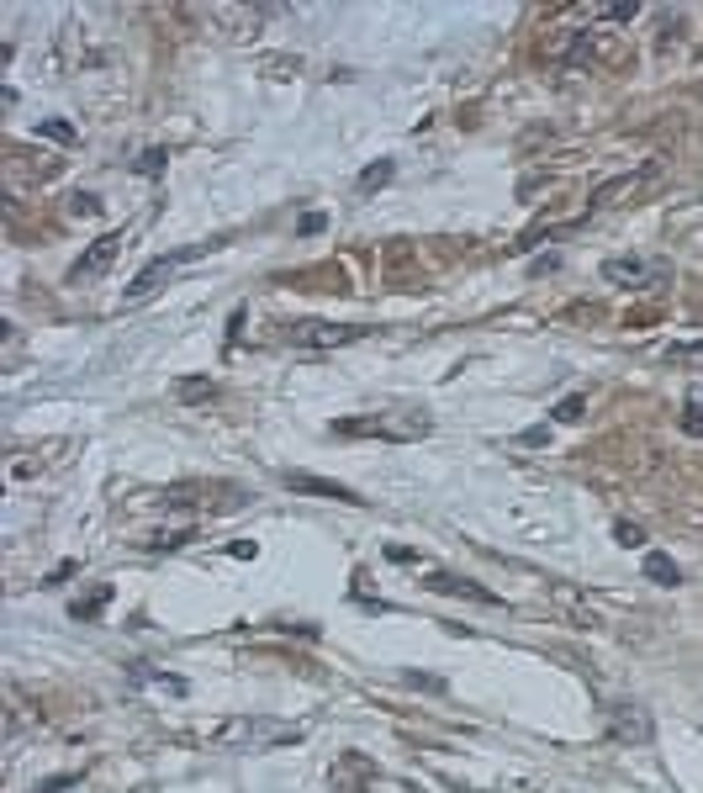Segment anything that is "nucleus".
Listing matches in <instances>:
<instances>
[{"label": "nucleus", "instance_id": "10", "mask_svg": "<svg viewBox=\"0 0 703 793\" xmlns=\"http://www.w3.org/2000/svg\"><path fill=\"white\" fill-rule=\"evenodd\" d=\"M640 571H645V582H656V587H677L682 582V571H677V561L666 556V550H645Z\"/></svg>", "mask_w": 703, "mask_h": 793}, {"label": "nucleus", "instance_id": "6", "mask_svg": "<svg viewBox=\"0 0 703 793\" xmlns=\"http://www.w3.org/2000/svg\"><path fill=\"white\" fill-rule=\"evenodd\" d=\"M608 735L624 741V746H645L656 735V725H651V714H645L640 704H619V709H608Z\"/></svg>", "mask_w": 703, "mask_h": 793}, {"label": "nucleus", "instance_id": "3", "mask_svg": "<svg viewBox=\"0 0 703 793\" xmlns=\"http://www.w3.org/2000/svg\"><path fill=\"white\" fill-rule=\"evenodd\" d=\"M365 334H370L365 323H318V318H302L286 328V339L302 349H344V344H360Z\"/></svg>", "mask_w": 703, "mask_h": 793}, {"label": "nucleus", "instance_id": "9", "mask_svg": "<svg viewBox=\"0 0 703 793\" xmlns=\"http://www.w3.org/2000/svg\"><path fill=\"white\" fill-rule=\"evenodd\" d=\"M170 397L185 402V408H196V402H212L217 397V381L212 376H180V381H170Z\"/></svg>", "mask_w": 703, "mask_h": 793}, {"label": "nucleus", "instance_id": "11", "mask_svg": "<svg viewBox=\"0 0 703 793\" xmlns=\"http://www.w3.org/2000/svg\"><path fill=\"white\" fill-rule=\"evenodd\" d=\"M661 355H666V365H682V371H703V339H693V344H666Z\"/></svg>", "mask_w": 703, "mask_h": 793}, {"label": "nucleus", "instance_id": "12", "mask_svg": "<svg viewBox=\"0 0 703 793\" xmlns=\"http://www.w3.org/2000/svg\"><path fill=\"white\" fill-rule=\"evenodd\" d=\"M392 175H397V164H392V159H376V164H370V170H360L355 191H360V196H370V191H381V186H386V180H392Z\"/></svg>", "mask_w": 703, "mask_h": 793}, {"label": "nucleus", "instance_id": "22", "mask_svg": "<svg viewBox=\"0 0 703 793\" xmlns=\"http://www.w3.org/2000/svg\"><path fill=\"white\" fill-rule=\"evenodd\" d=\"M323 223H328L323 212H307V217H302V233H307V238H312V233H323Z\"/></svg>", "mask_w": 703, "mask_h": 793}, {"label": "nucleus", "instance_id": "20", "mask_svg": "<svg viewBox=\"0 0 703 793\" xmlns=\"http://www.w3.org/2000/svg\"><path fill=\"white\" fill-rule=\"evenodd\" d=\"M80 783V772H64V778H48V783H37V793H64V788H74Z\"/></svg>", "mask_w": 703, "mask_h": 793}, {"label": "nucleus", "instance_id": "15", "mask_svg": "<svg viewBox=\"0 0 703 793\" xmlns=\"http://www.w3.org/2000/svg\"><path fill=\"white\" fill-rule=\"evenodd\" d=\"M614 540H619L624 550H640V545H645V529L629 524V519H619V524H614Z\"/></svg>", "mask_w": 703, "mask_h": 793}, {"label": "nucleus", "instance_id": "7", "mask_svg": "<svg viewBox=\"0 0 703 793\" xmlns=\"http://www.w3.org/2000/svg\"><path fill=\"white\" fill-rule=\"evenodd\" d=\"M122 238H127L122 228H111V233H101V238H96V244H90V249L80 254V260H74V265H69V281H90V275H101V270H106L111 260H117V249H122Z\"/></svg>", "mask_w": 703, "mask_h": 793}, {"label": "nucleus", "instance_id": "18", "mask_svg": "<svg viewBox=\"0 0 703 793\" xmlns=\"http://www.w3.org/2000/svg\"><path fill=\"white\" fill-rule=\"evenodd\" d=\"M191 540H196V529H175V534H159L154 550H180V545H191Z\"/></svg>", "mask_w": 703, "mask_h": 793}, {"label": "nucleus", "instance_id": "1", "mask_svg": "<svg viewBox=\"0 0 703 793\" xmlns=\"http://www.w3.org/2000/svg\"><path fill=\"white\" fill-rule=\"evenodd\" d=\"M296 741H302V725H281L270 714H238L212 730V746H222V751H275V746H296Z\"/></svg>", "mask_w": 703, "mask_h": 793}, {"label": "nucleus", "instance_id": "14", "mask_svg": "<svg viewBox=\"0 0 703 793\" xmlns=\"http://www.w3.org/2000/svg\"><path fill=\"white\" fill-rule=\"evenodd\" d=\"M682 434L703 439V397H698V392L688 397V408H682Z\"/></svg>", "mask_w": 703, "mask_h": 793}, {"label": "nucleus", "instance_id": "4", "mask_svg": "<svg viewBox=\"0 0 703 793\" xmlns=\"http://www.w3.org/2000/svg\"><path fill=\"white\" fill-rule=\"evenodd\" d=\"M603 281L624 286V291H656L666 281V265L661 260H640V254H614V260H603Z\"/></svg>", "mask_w": 703, "mask_h": 793}, {"label": "nucleus", "instance_id": "8", "mask_svg": "<svg viewBox=\"0 0 703 793\" xmlns=\"http://www.w3.org/2000/svg\"><path fill=\"white\" fill-rule=\"evenodd\" d=\"M423 587L429 593H444V598H471V603H503L492 593V587H476V582H466V577H455V571H429L423 577Z\"/></svg>", "mask_w": 703, "mask_h": 793}, {"label": "nucleus", "instance_id": "21", "mask_svg": "<svg viewBox=\"0 0 703 793\" xmlns=\"http://www.w3.org/2000/svg\"><path fill=\"white\" fill-rule=\"evenodd\" d=\"M386 556H392V561H402V566H423V556H418V550H402V545H392Z\"/></svg>", "mask_w": 703, "mask_h": 793}, {"label": "nucleus", "instance_id": "23", "mask_svg": "<svg viewBox=\"0 0 703 793\" xmlns=\"http://www.w3.org/2000/svg\"><path fill=\"white\" fill-rule=\"evenodd\" d=\"M598 16H614V22H629V16H635V6H603Z\"/></svg>", "mask_w": 703, "mask_h": 793}, {"label": "nucleus", "instance_id": "17", "mask_svg": "<svg viewBox=\"0 0 703 793\" xmlns=\"http://www.w3.org/2000/svg\"><path fill=\"white\" fill-rule=\"evenodd\" d=\"M37 133L53 138V143H74V127L69 122H37Z\"/></svg>", "mask_w": 703, "mask_h": 793}, {"label": "nucleus", "instance_id": "5", "mask_svg": "<svg viewBox=\"0 0 703 793\" xmlns=\"http://www.w3.org/2000/svg\"><path fill=\"white\" fill-rule=\"evenodd\" d=\"M281 482L302 497H323V503H349V508H365V497L344 482H328V476H312V471H281Z\"/></svg>", "mask_w": 703, "mask_h": 793}, {"label": "nucleus", "instance_id": "2", "mask_svg": "<svg viewBox=\"0 0 703 793\" xmlns=\"http://www.w3.org/2000/svg\"><path fill=\"white\" fill-rule=\"evenodd\" d=\"M328 434H339V439H392V445H407V439H429L434 423L423 413H360V418H333Z\"/></svg>", "mask_w": 703, "mask_h": 793}, {"label": "nucleus", "instance_id": "19", "mask_svg": "<svg viewBox=\"0 0 703 793\" xmlns=\"http://www.w3.org/2000/svg\"><path fill=\"white\" fill-rule=\"evenodd\" d=\"M159 170H164V149H148L138 159V175H159Z\"/></svg>", "mask_w": 703, "mask_h": 793}, {"label": "nucleus", "instance_id": "16", "mask_svg": "<svg viewBox=\"0 0 703 793\" xmlns=\"http://www.w3.org/2000/svg\"><path fill=\"white\" fill-rule=\"evenodd\" d=\"M69 212H74V217H96V212H101V196H90V191H74Z\"/></svg>", "mask_w": 703, "mask_h": 793}, {"label": "nucleus", "instance_id": "13", "mask_svg": "<svg viewBox=\"0 0 703 793\" xmlns=\"http://www.w3.org/2000/svg\"><path fill=\"white\" fill-rule=\"evenodd\" d=\"M582 413H587V397H582V392H571V397H561V402L550 408L555 423H582Z\"/></svg>", "mask_w": 703, "mask_h": 793}]
</instances>
